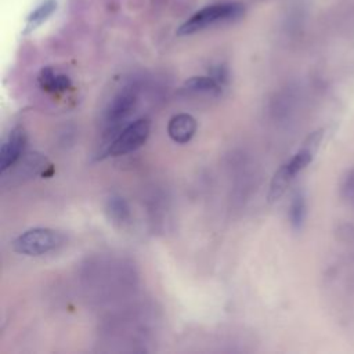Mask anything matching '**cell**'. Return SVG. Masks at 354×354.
I'll return each mask as SVG.
<instances>
[{
    "label": "cell",
    "mask_w": 354,
    "mask_h": 354,
    "mask_svg": "<svg viewBox=\"0 0 354 354\" xmlns=\"http://www.w3.org/2000/svg\"><path fill=\"white\" fill-rule=\"evenodd\" d=\"M322 136H324L322 129H318L310 133V136L304 140L301 148L285 165H282L277 170L270 184V192H268L270 202H275L277 199H279L285 192V189L288 188L289 183L295 178V176L311 163L319 147V142L322 140Z\"/></svg>",
    "instance_id": "6da1fadb"
},
{
    "label": "cell",
    "mask_w": 354,
    "mask_h": 354,
    "mask_svg": "<svg viewBox=\"0 0 354 354\" xmlns=\"http://www.w3.org/2000/svg\"><path fill=\"white\" fill-rule=\"evenodd\" d=\"M64 235L51 228H30L18 235L12 242V249L25 256H41L58 249L64 243Z\"/></svg>",
    "instance_id": "7a4b0ae2"
},
{
    "label": "cell",
    "mask_w": 354,
    "mask_h": 354,
    "mask_svg": "<svg viewBox=\"0 0 354 354\" xmlns=\"http://www.w3.org/2000/svg\"><path fill=\"white\" fill-rule=\"evenodd\" d=\"M243 8L238 3H218L207 6L198 12H195L188 21H185L180 29L178 35H191L198 30L206 29L218 22L236 19L242 15Z\"/></svg>",
    "instance_id": "3957f363"
},
{
    "label": "cell",
    "mask_w": 354,
    "mask_h": 354,
    "mask_svg": "<svg viewBox=\"0 0 354 354\" xmlns=\"http://www.w3.org/2000/svg\"><path fill=\"white\" fill-rule=\"evenodd\" d=\"M149 136L148 119H138L122 130V133L111 142L104 156H120L130 153L142 147Z\"/></svg>",
    "instance_id": "277c9868"
},
{
    "label": "cell",
    "mask_w": 354,
    "mask_h": 354,
    "mask_svg": "<svg viewBox=\"0 0 354 354\" xmlns=\"http://www.w3.org/2000/svg\"><path fill=\"white\" fill-rule=\"evenodd\" d=\"M137 104V94L133 90H123L116 94L105 111V123L115 127L123 123L134 111Z\"/></svg>",
    "instance_id": "5b68a950"
},
{
    "label": "cell",
    "mask_w": 354,
    "mask_h": 354,
    "mask_svg": "<svg viewBox=\"0 0 354 354\" xmlns=\"http://www.w3.org/2000/svg\"><path fill=\"white\" fill-rule=\"evenodd\" d=\"M26 145V133L22 127H14L4 138L0 148V170L6 171L21 158Z\"/></svg>",
    "instance_id": "8992f818"
},
{
    "label": "cell",
    "mask_w": 354,
    "mask_h": 354,
    "mask_svg": "<svg viewBox=\"0 0 354 354\" xmlns=\"http://www.w3.org/2000/svg\"><path fill=\"white\" fill-rule=\"evenodd\" d=\"M196 120L194 116L188 113L174 115L167 124L169 137L177 144H185L191 141V138L196 133Z\"/></svg>",
    "instance_id": "52a82bcc"
},
{
    "label": "cell",
    "mask_w": 354,
    "mask_h": 354,
    "mask_svg": "<svg viewBox=\"0 0 354 354\" xmlns=\"http://www.w3.org/2000/svg\"><path fill=\"white\" fill-rule=\"evenodd\" d=\"M39 84L44 91L53 93V94L66 91L72 86L71 79L68 76L55 73L51 68L41 69V72L39 75Z\"/></svg>",
    "instance_id": "ba28073f"
},
{
    "label": "cell",
    "mask_w": 354,
    "mask_h": 354,
    "mask_svg": "<svg viewBox=\"0 0 354 354\" xmlns=\"http://www.w3.org/2000/svg\"><path fill=\"white\" fill-rule=\"evenodd\" d=\"M223 88L224 87L213 76H194L184 83V90L191 94L218 95Z\"/></svg>",
    "instance_id": "9c48e42d"
},
{
    "label": "cell",
    "mask_w": 354,
    "mask_h": 354,
    "mask_svg": "<svg viewBox=\"0 0 354 354\" xmlns=\"http://www.w3.org/2000/svg\"><path fill=\"white\" fill-rule=\"evenodd\" d=\"M106 213L109 220L118 225H123L130 220V207L127 202L118 195H113L106 201Z\"/></svg>",
    "instance_id": "30bf717a"
},
{
    "label": "cell",
    "mask_w": 354,
    "mask_h": 354,
    "mask_svg": "<svg viewBox=\"0 0 354 354\" xmlns=\"http://www.w3.org/2000/svg\"><path fill=\"white\" fill-rule=\"evenodd\" d=\"M306 196L299 189L293 194L290 206H289V221L293 230L299 231L301 230L304 220H306Z\"/></svg>",
    "instance_id": "8fae6325"
},
{
    "label": "cell",
    "mask_w": 354,
    "mask_h": 354,
    "mask_svg": "<svg viewBox=\"0 0 354 354\" xmlns=\"http://www.w3.org/2000/svg\"><path fill=\"white\" fill-rule=\"evenodd\" d=\"M55 8V3L53 0H48L46 3H43L41 6H39L28 18V24H26V32L33 30L36 26H39L41 22H44L51 12Z\"/></svg>",
    "instance_id": "7c38bea8"
},
{
    "label": "cell",
    "mask_w": 354,
    "mask_h": 354,
    "mask_svg": "<svg viewBox=\"0 0 354 354\" xmlns=\"http://www.w3.org/2000/svg\"><path fill=\"white\" fill-rule=\"evenodd\" d=\"M343 194L346 198H354V170L348 173V176L346 177L344 183H343Z\"/></svg>",
    "instance_id": "4fadbf2b"
}]
</instances>
